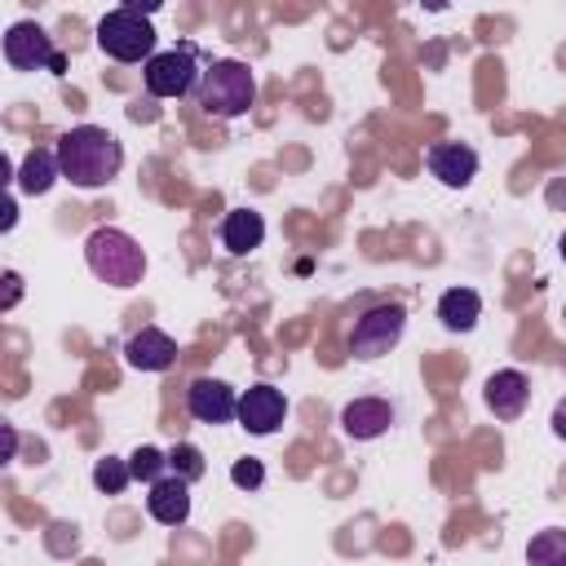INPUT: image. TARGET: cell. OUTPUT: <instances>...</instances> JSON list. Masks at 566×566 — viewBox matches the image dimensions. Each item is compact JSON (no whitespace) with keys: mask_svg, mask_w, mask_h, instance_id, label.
<instances>
[{"mask_svg":"<svg viewBox=\"0 0 566 566\" xmlns=\"http://www.w3.org/2000/svg\"><path fill=\"white\" fill-rule=\"evenodd\" d=\"M57 177H66L80 190H102L119 177L124 168V146L115 133L97 124H75L57 137Z\"/></svg>","mask_w":566,"mask_h":566,"instance_id":"1","label":"cell"},{"mask_svg":"<svg viewBox=\"0 0 566 566\" xmlns=\"http://www.w3.org/2000/svg\"><path fill=\"white\" fill-rule=\"evenodd\" d=\"M195 102L212 119H239V115H248L252 102H256V75H252V66L239 62V57L208 62L199 71V80H195Z\"/></svg>","mask_w":566,"mask_h":566,"instance_id":"2","label":"cell"},{"mask_svg":"<svg viewBox=\"0 0 566 566\" xmlns=\"http://www.w3.org/2000/svg\"><path fill=\"white\" fill-rule=\"evenodd\" d=\"M84 261L88 270L106 283V287H133L142 283L146 274V252L133 234L115 230V226H97L88 239H84Z\"/></svg>","mask_w":566,"mask_h":566,"instance_id":"3","label":"cell"},{"mask_svg":"<svg viewBox=\"0 0 566 566\" xmlns=\"http://www.w3.org/2000/svg\"><path fill=\"white\" fill-rule=\"evenodd\" d=\"M155 4H119L106 9L97 22V49L115 62H146L155 53V27H150Z\"/></svg>","mask_w":566,"mask_h":566,"instance_id":"4","label":"cell"},{"mask_svg":"<svg viewBox=\"0 0 566 566\" xmlns=\"http://www.w3.org/2000/svg\"><path fill=\"white\" fill-rule=\"evenodd\" d=\"M402 327H407V310L398 301H380L371 310H363L349 327V354L354 358H380L389 354L398 340H402Z\"/></svg>","mask_w":566,"mask_h":566,"instance_id":"5","label":"cell"},{"mask_svg":"<svg viewBox=\"0 0 566 566\" xmlns=\"http://www.w3.org/2000/svg\"><path fill=\"white\" fill-rule=\"evenodd\" d=\"M142 80H146V93L150 97H186L199 80V66H195V49L181 44V49H164V53H150L146 66H142Z\"/></svg>","mask_w":566,"mask_h":566,"instance_id":"6","label":"cell"},{"mask_svg":"<svg viewBox=\"0 0 566 566\" xmlns=\"http://www.w3.org/2000/svg\"><path fill=\"white\" fill-rule=\"evenodd\" d=\"M62 53L53 49V35L40 27V22H31V18H22V22H13L9 31H4V62L13 66V71H53V62H57Z\"/></svg>","mask_w":566,"mask_h":566,"instance_id":"7","label":"cell"},{"mask_svg":"<svg viewBox=\"0 0 566 566\" xmlns=\"http://www.w3.org/2000/svg\"><path fill=\"white\" fill-rule=\"evenodd\" d=\"M234 416H239V424H243L248 433L265 438V433H274V429L287 420V398H283V389H274V385H248V389L239 394Z\"/></svg>","mask_w":566,"mask_h":566,"instance_id":"8","label":"cell"},{"mask_svg":"<svg viewBox=\"0 0 566 566\" xmlns=\"http://www.w3.org/2000/svg\"><path fill=\"white\" fill-rule=\"evenodd\" d=\"M482 398H486V407H491L495 420H517L526 411V402H531V380L517 367L491 371L486 385H482Z\"/></svg>","mask_w":566,"mask_h":566,"instance_id":"9","label":"cell"},{"mask_svg":"<svg viewBox=\"0 0 566 566\" xmlns=\"http://www.w3.org/2000/svg\"><path fill=\"white\" fill-rule=\"evenodd\" d=\"M186 407L199 424H230L234 420V407H239V394L226 385V380H212V376H199L190 389H186Z\"/></svg>","mask_w":566,"mask_h":566,"instance_id":"10","label":"cell"},{"mask_svg":"<svg viewBox=\"0 0 566 566\" xmlns=\"http://www.w3.org/2000/svg\"><path fill=\"white\" fill-rule=\"evenodd\" d=\"M424 164H429V172H433L442 186H451V190H460V186H469V181L478 177V150L464 146V142H433L429 155H424Z\"/></svg>","mask_w":566,"mask_h":566,"instance_id":"11","label":"cell"},{"mask_svg":"<svg viewBox=\"0 0 566 566\" xmlns=\"http://www.w3.org/2000/svg\"><path fill=\"white\" fill-rule=\"evenodd\" d=\"M124 358H128V367H137V371H168V367L177 363V340H172L168 332H159V327H142V332L128 336Z\"/></svg>","mask_w":566,"mask_h":566,"instance_id":"12","label":"cell"},{"mask_svg":"<svg viewBox=\"0 0 566 566\" xmlns=\"http://www.w3.org/2000/svg\"><path fill=\"white\" fill-rule=\"evenodd\" d=\"M146 513L159 522V526H181L190 517V482L164 473L150 482V495H146Z\"/></svg>","mask_w":566,"mask_h":566,"instance_id":"13","label":"cell"},{"mask_svg":"<svg viewBox=\"0 0 566 566\" xmlns=\"http://www.w3.org/2000/svg\"><path fill=\"white\" fill-rule=\"evenodd\" d=\"M389 424H394V407L385 398H354V402L340 407V429L349 438H358V442L380 438Z\"/></svg>","mask_w":566,"mask_h":566,"instance_id":"14","label":"cell"},{"mask_svg":"<svg viewBox=\"0 0 566 566\" xmlns=\"http://www.w3.org/2000/svg\"><path fill=\"white\" fill-rule=\"evenodd\" d=\"M261 239H265V217H261V212H252V208L226 212V221H221V243H226L230 256H248L252 248H261Z\"/></svg>","mask_w":566,"mask_h":566,"instance_id":"15","label":"cell"},{"mask_svg":"<svg viewBox=\"0 0 566 566\" xmlns=\"http://www.w3.org/2000/svg\"><path fill=\"white\" fill-rule=\"evenodd\" d=\"M438 318L447 332H473L482 318V296L473 287H447L438 296Z\"/></svg>","mask_w":566,"mask_h":566,"instance_id":"16","label":"cell"},{"mask_svg":"<svg viewBox=\"0 0 566 566\" xmlns=\"http://www.w3.org/2000/svg\"><path fill=\"white\" fill-rule=\"evenodd\" d=\"M13 181H18V190H27V195H49V190H53V181H57V155H53V150H44V146L27 150V159L18 164Z\"/></svg>","mask_w":566,"mask_h":566,"instance_id":"17","label":"cell"},{"mask_svg":"<svg viewBox=\"0 0 566 566\" xmlns=\"http://www.w3.org/2000/svg\"><path fill=\"white\" fill-rule=\"evenodd\" d=\"M526 562L531 566H566V531L548 526L526 544Z\"/></svg>","mask_w":566,"mask_h":566,"instance_id":"18","label":"cell"},{"mask_svg":"<svg viewBox=\"0 0 566 566\" xmlns=\"http://www.w3.org/2000/svg\"><path fill=\"white\" fill-rule=\"evenodd\" d=\"M164 460H168V473L181 478V482H199L203 478V451L195 442H177Z\"/></svg>","mask_w":566,"mask_h":566,"instance_id":"19","label":"cell"},{"mask_svg":"<svg viewBox=\"0 0 566 566\" xmlns=\"http://www.w3.org/2000/svg\"><path fill=\"white\" fill-rule=\"evenodd\" d=\"M128 482H133V478H128V460L102 455V460L93 464V486H97V491H106V495H119Z\"/></svg>","mask_w":566,"mask_h":566,"instance_id":"20","label":"cell"},{"mask_svg":"<svg viewBox=\"0 0 566 566\" xmlns=\"http://www.w3.org/2000/svg\"><path fill=\"white\" fill-rule=\"evenodd\" d=\"M164 469H168V460L155 447H137L128 455V478H137V482H155V478H164Z\"/></svg>","mask_w":566,"mask_h":566,"instance_id":"21","label":"cell"},{"mask_svg":"<svg viewBox=\"0 0 566 566\" xmlns=\"http://www.w3.org/2000/svg\"><path fill=\"white\" fill-rule=\"evenodd\" d=\"M230 482H234L239 491H256V486L265 482V464H261V460H252V455H243V460H234Z\"/></svg>","mask_w":566,"mask_h":566,"instance_id":"22","label":"cell"},{"mask_svg":"<svg viewBox=\"0 0 566 566\" xmlns=\"http://www.w3.org/2000/svg\"><path fill=\"white\" fill-rule=\"evenodd\" d=\"M22 292H27L22 274H18V270H0V314L13 310V305L22 301Z\"/></svg>","mask_w":566,"mask_h":566,"instance_id":"23","label":"cell"},{"mask_svg":"<svg viewBox=\"0 0 566 566\" xmlns=\"http://www.w3.org/2000/svg\"><path fill=\"white\" fill-rule=\"evenodd\" d=\"M13 455H18V429L9 420H0V469L13 464Z\"/></svg>","mask_w":566,"mask_h":566,"instance_id":"24","label":"cell"},{"mask_svg":"<svg viewBox=\"0 0 566 566\" xmlns=\"http://www.w3.org/2000/svg\"><path fill=\"white\" fill-rule=\"evenodd\" d=\"M18 226V199L9 190H0V234H9Z\"/></svg>","mask_w":566,"mask_h":566,"instance_id":"25","label":"cell"},{"mask_svg":"<svg viewBox=\"0 0 566 566\" xmlns=\"http://www.w3.org/2000/svg\"><path fill=\"white\" fill-rule=\"evenodd\" d=\"M9 181H13V164H9V155L0 150V190H4Z\"/></svg>","mask_w":566,"mask_h":566,"instance_id":"26","label":"cell"}]
</instances>
